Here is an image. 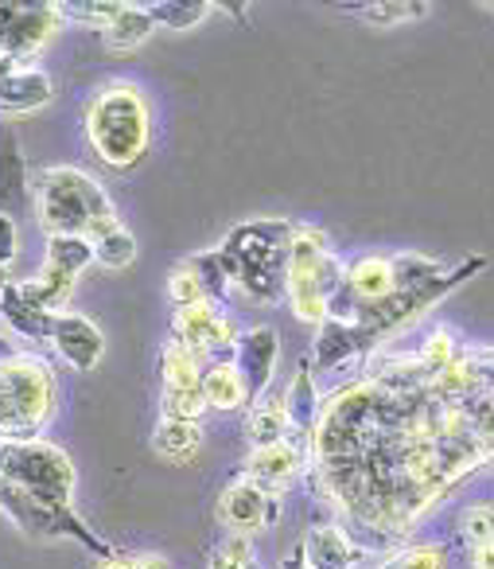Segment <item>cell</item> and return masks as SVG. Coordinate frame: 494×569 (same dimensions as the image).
I'll return each instance as SVG.
<instances>
[{"mask_svg": "<svg viewBox=\"0 0 494 569\" xmlns=\"http://www.w3.org/2000/svg\"><path fill=\"white\" fill-rule=\"evenodd\" d=\"M289 246L292 227L281 219H261L238 227L219 246L226 277L261 305H276L284 297V277H289Z\"/></svg>", "mask_w": 494, "mask_h": 569, "instance_id": "6da1fadb", "label": "cell"}, {"mask_svg": "<svg viewBox=\"0 0 494 569\" xmlns=\"http://www.w3.org/2000/svg\"><path fill=\"white\" fill-rule=\"evenodd\" d=\"M87 129H90V141H94V152L105 160L110 168L125 172L133 168L137 160L144 157L149 149V102L137 87L129 82H118V87H105L102 94L94 98L87 113Z\"/></svg>", "mask_w": 494, "mask_h": 569, "instance_id": "7a4b0ae2", "label": "cell"}, {"mask_svg": "<svg viewBox=\"0 0 494 569\" xmlns=\"http://www.w3.org/2000/svg\"><path fill=\"white\" fill-rule=\"evenodd\" d=\"M36 199H40V222L51 234L90 238V230L113 219L110 196L74 168H51L36 188Z\"/></svg>", "mask_w": 494, "mask_h": 569, "instance_id": "3957f363", "label": "cell"}, {"mask_svg": "<svg viewBox=\"0 0 494 569\" xmlns=\"http://www.w3.org/2000/svg\"><path fill=\"white\" fill-rule=\"evenodd\" d=\"M51 410V375L36 363L0 367V426H36Z\"/></svg>", "mask_w": 494, "mask_h": 569, "instance_id": "277c9868", "label": "cell"}, {"mask_svg": "<svg viewBox=\"0 0 494 569\" xmlns=\"http://www.w3.org/2000/svg\"><path fill=\"white\" fill-rule=\"evenodd\" d=\"M206 410L203 398V375L199 363L183 343H168L164 348V418L199 421Z\"/></svg>", "mask_w": 494, "mask_h": 569, "instance_id": "5b68a950", "label": "cell"}, {"mask_svg": "<svg viewBox=\"0 0 494 569\" xmlns=\"http://www.w3.org/2000/svg\"><path fill=\"white\" fill-rule=\"evenodd\" d=\"M234 328L214 305H191V309H180V317H175V343H183L195 359L206 356V351L234 348Z\"/></svg>", "mask_w": 494, "mask_h": 569, "instance_id": "8992f818", "label": "cell"}, {"mask_svg": "<svg viewBox=\"0 0 494 569\" xmlns=\"http://www.w3.org/2000/svg\"><path fill=\"white\" fill-rule=\"evenodd\" d=\"M276 332L273 328H253V332L238 336L234 340V367L245 382V395L261 398L276 371Z\"/></svg>", "mask_w": 494, "mask_h": 569, "instance_id": "52a82bcc", "label": "cell"}, {"mask_svg": "<svg viewBox=\"0 0 494 569\" xmlns=\"http://www.w3.org/2000/svg\"><path fill=\"white\" fill-rule=\"evenodd\" d=\"M51 343H56L59 356H63L71 367H79V371H94L98 359H102V351H105L102 328L87 317H71V312H67V317H56V325H51Z\"/></svg>", "mask_w": 494, "mask_h": 569, "instance_id": "ba28073f", "label": "cell"}, {"mask_svg": "<svg viewBox=\"0 0 494 569\" xmlns=\"http://www.w3.org/2000/svg\"><path fill=\"white\" fill-rule=\"evenodd\" d=\"M219 515L234 530H261L269 522H276V499L269 491H261L258 483H234L222 496Z\"/></svg>", "mask_w": 494, "mask_h": 569, "instance_id": "9c48e42d", "label": "cell"}, {"mask_svg": "<svg viewBox=\"0 0 494 569\" xmlns=\"http://www.w3.org/2000/svg\"><path fill=\"white\" fill-rule=\"evenodd\" d=\"M304 561L308 569H359L362 550L335 527H320L308 535L304 542Z\"/></svg>", "mask_w": 494, "mask_h": 569, "instance_id": "30bf717a", "label": "cell"}, {"mask_svg": "<svg viewBox=\"0 0 494 569\" xmlns=\"http://www.w3.org/2000/svg\"><path fill=\"white\" fill-rule=\"evenodd\" d=\"M51 102V79L40 71H4L0 74V110L32 113Z\"/></svg>", "mask_w": 494, "mask_h": 569, "instance_id": "8fae6325", "label": "cell"}, {"mask_svg": "<svg viewBox=\"0 0 494 569\" xmlns=\"http://www.w3.org/2000/svg\"><path fill=\"white\" fill-rule=\"evenodd\" d=\"M346 289H351L362 309L382 305L385 297H393V266L385 258H362L359 266L346 273Z\"/></svg>", "mask_w": 494, "mask_h": 569, "instance_id": "7c38bea8", "label": "cell"}, {"mask_svg": "<svg viewBox=\"0 0 494 569\" xmlns=\"http://www.w3.org/2000/svg\"><path fill=\"white\" fill-rule=\"evenodd\" d=\"M300 468V449H292V445H269V449H258L250 460V483H258L261 491L269 488H284V483L292 480V472Z\"/></svg>", "mask_w": 494, "mask_h": 569, "instance_id": "4fadbf2b", "label": "cell"}, {"mask_svg": "<svg viewBox=\"0 0 494 569\" xmlns=\"http://www.w3.org/2000/svg\"><path fill=\"white\" fill-rule=\"evenodd\" d=\"M0 312H4V320H9L17 332L36 336V340H51V325H56V317L43 312L40 305L28 301L20 284L17 289H4V297H0Z\"/></svg>", "mask_w": 494, "mask_h": 569, "instance_id": "5bb4252c", "label": "cell"}, {"mask_svg": "<svg viewBox=\"0 0 494 569\" xmlns=\"http://www.w3.org/2000/svg\"><path fill=\"white\" fill-rule=\"evenodd\" d=\"M366 348V340L359 336V328L339 325V320H323L320 325V340H315V359L320 367H339L343 359H354Z\"/></svg>", "mask_w": 494, "mask_h": 569, "instance_id": "9a60e30c", "label": "cell"}, {"mask_svg": "<svg viewBox=\"0 0 494 569\" xmlns=\"http://www.w3.org/2000/svg\"><path fill=\"white\" fill-rule=\"evenodd\" d=\"M152 17H149V9H137V4H121L118 9V17L110 20V24L102 28L105 32V43H110L113 51H133V48H141L144 40L152 36Z\"/></svg>", "mask_w": 494, "mask_h": 569, "instance_id": "2e32d148", "label": "cell"}, {"mask_svg": "<svg viewBox=\"0 0 494 569\" xmlns=\"http://www.w3.org/2000/svg\"><path fill=\"white\" fill-rule=\"evenodd\" d=\"M152 445H157V452L168 460H191L199 452V445H203V429H199V421L164 418L157 437H152Z\"/></svg>", "mask_w": 494, "mask_h": 569, "instance_id": "e0dca14e", "label": "cell"}, {"mask_svg": "<svg viewBox=\"0 0 494 569\" xmlns=\"http://www.w3.org/2000/svg\"><path fill=\"white\" fill-rule=\"evenodd\" d=\"M203 398L214 410H238L250 395H245V382L234 363H214L211 371L203 375Z\"/></svg>", "mask_w": 494, "mask_h": 569, "instance_id": "ac0fdd59", "label": "cell"}, {"mask_svg": "<svg viewBox=\"0 0 494 569\" xmlns=\"http://www.w3.org/2000/svg\"><path fill=\"white\" fill-rule=\"evenodd\" d=\"M289 437V418H284V402H261L258 410L250 413V441L258 449H269V445H281Z\"/></svg>", "mask_w": 494, "mask_h": 569, "instance_id": "d6986e66", "label": "cell"}, {"mask_svg": "<svg viewBox=\"0 0 494 569\" xmlns=\"http://www.w3.org/2000/svg\"><path fill=\"white\" fill-rule=\"evenodd\" d=\"M90 250H94V258L102 261V266L125 269V266H133V258H137V238L118 222V227L105 230L102 238H94V242H90Z\"/></svg>", "mask_w": 494, "mask_h": 569, "instance_id": "ffe728a7", "label": "cell"}, {"mask_svg": "<svg viewBox=\"0 0 494 569\" xmlns=\"http://www.w3.org/2000/svg\"><path fill=\"white\" fill-rule=\"evenodd\" d=\"M284 418H289V426L296 429H308L315 418V387H312V371H308V363L296 371V382H292L289 398H284Z\"/></svg>", "mask_w": 494, "mask_h": 569, "instance_id": "44dd1931", "label": "cell"}, {"mask_svg": "<svg viewBox=\"0 0 494 569\" xmlns=\"http://www.w3.org/2000/svg\"><path fill=\"white\" fill-rule=\"evenodd\" d=\"M211 12V4L203 0H164V4H149V17L152 24H168V28H195L199 20Z\"/></svg>", "mask_w": 494, "mask_h": 569, "instance_id": "7402d4cb", "label": "cell"}, {"mask_svg": "<svg viewBox=\"0 0 494 569\" xmlns=\"http://www.w3.org/2000/svg\"><path fill=\"white\" fill-rule=\"evenodd\" d=\"M359 12H366L362 20L370 24H401V20L424 17L429 4H409V0H393V4H359Z\"/></svg>", "mask_w": 494, "mask_h": 569, "instance_id": "603a6c76", "label": "cell"}, {"mask_svg": "<svg viewBox=\"0 0 494 569\" xmlns=\"http://www.w3.org/2000/svg\"><path fill=\"white\" fill-rule=\"evenodd\" d=\"M463 538H467L471 546H483L494 538V507H467L463 511V522H460Z\"/></svg>", "mask_w": 494, "mask_h": 569, "instance_id": "cb8c5ba5", "label": "cell"}, {"mask_svg": "<svg viewBox=\"0 0 494 569\" xmlns=\"http://www.w3.org/2000/svg\"><path fill=\"white\" fill-rule=\"evenodd\" d=\"M211 569H258L253 546L245 542V538H230V542L211 558Z\"/></svg>", "mask_w": 494, "mask_h": 569, "instance_id": "d4e9b609", "label": "cell"}, {"mask_svg": "<svg viewBox=\"0 0 494 569\" xmlns=\"http://www.w3.org/2000/svg\"><path fill=\"white\" fill-rule=\"evenodd\" d=\"M168 297H172V301L180 305V309H191V305H206L203 289H199V281L191 277L188 266H180L172 273V281H168Z\"/></svg>", "mask_w": 494, "mask_h": 569, "instance_id": "484cf974", "label": "cell"}, {"mask_svg": "<svg viewBox=\"0 0 494 569\" xmlns=\"http://www.w3.org/2000/svg\"><path fill=\"white\" fill-rule=\"evenodd\" d=\"M385 569H444V553L440 550H413L405 558H397L393 566Z\"/></svg>", "mask_w": 494, "mask_h": 569, "instance_id": "4316f807", "label": "cell"}, {"mask_svg": "<svg viewBox=\"0 0 494 569\" xmlns=\"http://www.w3.org/2000/svg\"><path fill=\"white\" fill-rule=\"evenodd\" d=\"M17 253V227H12L9 214H0V266Z\"/></svg>", "mask_w": 494, "mask_h": 569, "instance_id": "83f0119b", "label": "cell"}, {"mask_svg": "<svg viewBox=\"0 0 494 569\" xmlns=\"http://www.w3.org/2000/svg\"><path fill=\"white\" fill-rule=\"evenodd\" d=\"M471 566H475V569H494V538L471 550Z\"/></svg>", "mask_w": 494, "mask_h": 569, "instance_id": "f1b7e54d", "label": "cell"}, {"mask_svg": "<svg viewBox=\"0 0 494 569\" xmlns=\"http://www.w3.org/2000/svg\"><path fill=\"white\" fill-rule=\"evenodd\" d=\"M284 569H304V566H300V558H296V561H292V566H284Z\"/></svg>", "mask_w": 494, "mask_h": 569, "instance_id": "f546056e", "label": "cell"}]
</instances>
